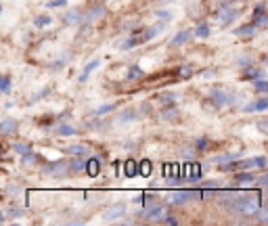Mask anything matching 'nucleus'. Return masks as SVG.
Segmentation results:
<instances>
[{"label":"nucleus","mask_w":268,"mask_h":226,"mask_svg":"<svg viewBox=\"0 0 268 226\" xmlns=\"http://www.w3.org/2000/svg\"><path fill=\"white\" fill-rule=\"evenodd\" d=\"M260 205H262L260 195H243V197L237 199L235 209L241 211V214H245V216H256L260 211Z\"/></svg>","instance_id":"1"},{"label":"nucleus","mask_w":268,"mask_h":226,"mask_svg":"<svg viewBox=\"0 0 268 226\" xmlns=\"http://www.w3.org/2000/svg\"><path fill=\"white\" fill-rule=\"evenodd\" d=\"M203 191H176L170 195V203L174 205H185L189 203L191 199H203Z\"/></svg>","instance_id":"2"},{"label":"nucleus","mask_w":268,"mask_h":226,"mask_svg":"<svg viewBox=\"0 0 268 226\" xmlns=\"http://www.w3.org/2000/svg\"><path fill=\"white\" fill-rule=\"evenodd\" d=\"M209 98H211V103H214L218 109L220 107H229V105H233L237 101V98L231 92H227V90H211L209 92Z\"/></svg>","instance_id":"3"},{"label":"nucleus","mask_w":268,"mask_h":226,"mask_svg":"<svg viewBox=\"0 0 268 226\" xmlns=\"http://www.w3.org/2000/svg\"><path fill=\"white\" fill-rule=\"evenodd\" d=\"M237 17H239V11H237L235 7H231V5L218 9V13H216V21H218L220 25H229V23H233Z\"/></svg>","instance_id":"4"},{"label":"nucleus","mask_w":268,"mask_h":226,"mask_svg":"<svg viewBox=\"0 0 268 226\" xmlns=\"http://www.w3.org/2000/svg\"><path fill=\"white\" fill-rule=\"evenodd\" d=\"M143 218L149 220V222H166L168 218V209L164 205H153V207H147L143 211Z\"/></svg>","instance_id":"5"},{"label":"nucleus","mask_w":268,"mask_h":226,"mask_svg":"<svg viewBox=\"0 0 268 226\" xmlns=\"http://www.w3.org/2000/svg\"><path fill=\"white\" fill-rule=\"evenodd\" d=\"M122 216H126V205L124 203H116V205H111L103 211V218L107 222H114V220H120Z\"/></svg>","instance_id":"6"},{"label":"nucleus","mask_w":268,"mask_h":226,"mask_svg":"<svg viewBox=\"0 0 268 226\" xmlns=\"http://www.w3.org/2000/svg\"><path fill=\"white\" fill-rule=\"evenodd\" d=\"M268 165V159L266 157H249V159H243L239 161L237 167L239 170H251V167H266Z\"/></svg>","instance_id":"7"},{"label":"nucleus","mask_w":268,"mask_h":226,"mask_svg":"<svg viewBox=\"0 0 268 226\" xmlns=\"http://www.w3.org/2000/svg\"><path fill=\"white\" fill-rule=\"evenodd\" d=\"M258 32V25L256 23H247V25H241V27H237V30L233 32L237 38H253Z\"/></svg>","instance_id":"8"},{"label":"nucleus","mask_w":268,"mask_h":226,"mask_svg":"<svg viewBox=\"0 0 268 226\" xmlns=\"http://www.w3.org/2000/svg\"><path fill=\"white\" fill-rule=\"evenodd\" d=\"M245 113H256V111H268V96L266 98H258V101H251L243 107Z\"/></svg>","instance_id":"9"},{"label":"nucleus","mask_w":268,"mask_h":226,"mask_svg":"<svg viewBox=\"0 0 268 226\" xmlns=\"http://www.w3.org/2000/svg\"><path fill=\"white\" fill-rule=\"evenodd\" d=\"M193 36H195V34H193V30H182V32H178V34L172 38L170 46H182V44H187V42H189Z\"/></svg>","instance_id":"10"},{"label":"nucleus","mask_w":268,"mask_h":226,"mask_svg":"<svg viewBox=\"0 0 268 226\" xmlns=\"http://www.w3.org/2000/svg\"><path fill=\"white\" fill-rule=\"evenodd\" d=\"M105 15V9L103 7H92L88 13H84V23H94Z\"/></svg>","instance_id":"11"},{"label":"nucleus","mask_w":268,"mask_h":226,"mask_svg":"<svg viewBox=\"0 0 268 226\" xmlns=\"http://www.w3.org/2000/svg\"><path fill=\"white\" fill-rule=\"evenodd\" d=\"M44 172H46V174H50V176H61V174H65V172H67V163H63V161L48 163V165L44 167Z\"/></svg>","instance_id":"12"},{"label":"nucleus","mask_w":268,"mask_h":226,"mask_svg":"<svg viewBox=\"0 0 268 226\" xmlns=\"http://www.w3.org/2000/svg\"><path fill=\"white\" fill-rule=\"evenodd\" d=\"M98 65H101V59H92L90 63H86V67L82 69V74H80L78 82H86V80H88V76L94 72V69H98Z\"/></svg>","instance_id":"13"},{"label":"nucleus","mask_w":268,"mask_h":226,"mask_svg":"<svg viewBox=\"0 0 268 226\" xmlns=\"http://www.w3.org/2000/svg\"><path fill=\"white\" fill-rule=\"evenodd\" d=\"M67 153L76 155V157H90V155H92V149L86 147V145H74V147H67Z\"/></svg>","instance_id":"14"},{"label":"nucleus","mask_w":268,"mask_h":226,"mask_svg":"<svg viewBox=\"0 0 268 226\" xmlns=\"http://www.w3.org/2000/svg\"><path fill=\"white\" fill-rule=\"evenodd\" d=\"M124 176L126 178H134V176H140V170H138V163L134 159H128L124 163Z\"/></svg>","instance_id":"15"},{"label":"nucleus","mask_w":268,"mask_h":226,"mask_svg":"<svg viewBox=\"0 0 268 226\" xmlns=\"http://www.w3.org/2000/svg\"><path fill=\"white\" fill-rule=\"evenodd\" d=\"M0 132H3V134H13V132H17V122L11 120V118L3 120V124H0Z\"/></svg>","instance_id":"16"},{"label":"nucleus","mask_w":268,"mask_h":226,"mask_svg":"<svg viewBox=\"0 0 268 226\" xmlns=\"http://www.w3.org/2000/svg\"><path fill=\"white\" fill-rule=\"evenodd\" d=\"M55 134H57V136H76V134H78V130L74 128V126L61 124V126H57V128H55Z\"/></svg>","instance_id":"17"},{"label":"nucleus","mask_w":268,"mask_h":226,"mask_svg":"<svg viewBox=\"0 0 268 226\" xmlns=\"http://www.w3.org/2000/svg\"><path fill=\"white\" fill-rule=\"evenodd\" d=\"M98 172H101V161H98L96 157H90L88 165H86V174L94 178V176H98Z\"/></svg>","instance_id":"18"},{"label":"nucleus","mask_w":268,"mask_h":226,"mask_svg":"<svg viewBox=\"0 0 268 226\" xmlns=\"http://www.w3.org/2000/svg\"><path fill=\"white\" fill-rule=\"evenodd\" d=\"M63 21H65L67 25H74V23H80V21H84V15H82L80 11H76V9H74V11H69L67 15L63 17Z\"/></svg>","instance_id":"19"},{"label":"nucleus","mask_w":268,"mask_h":226,"mask_svg":"<svg viewBox=\"0 0 268 226\" xmlns=\"http://www.w3.org/2000/svg\"><path fill=\"white\" fill-rule=\"evenodd\" d=\"M235 182H241V185H253V182H258L253 178L251 172H237L235 174Z\"/></svg>","instance_id":"20"},{"label":"nucleus","mask_w":268,"mask_h":226,"mask_svg":"<svg viewBox=\"0 0 268 226\" xmlns=\"http://www.w3.org/2000/svg\"><path fill=\"white\" fill-rule=\"evenodd\" d=\"M193 34H195V38H201V40H205V38H209L211 36V32H209V25L207 23H199L193 30Z\"/></svg>","instance_id":"21"},{"label":"nucleus","mask_w":268,"mask_h":226,"mask_svg":"<svg viewBox=\"0 0 268 226\" xmlns=\"http://www.w3.org/2000/svg\"><path fill=\"white\" fill-rule=\"evenodd\" d=\"M50 23H52L50 15H38V17H34V27H38V30H42V27H48Z\"/></svg>","instance_id":"22"},{"label":"nucleus","mask_w":268,"mask_h":226,"mask_svg":"<svg viewBox=\"0 0 268 226\" xmlns=\"http://www.w3.org/2000/svg\"><path fill=\"white\" fill-rule=\"evenodd\" d=\"M138 170H140V176H143V178H149V176L153 174V163H151L149 159H145V161L138 163Z\"/></svg>","instance_id":"23"},{"label":"nucleus","mask_w":268,"mask_h":226,"mask_svg":"<svg viewBox=\"0 0 268 226\" xmlns=\"http://www.w3.org/2000/svg\"><path fill=\"white\" fill-rule=\"evenodd\" d=\"M136 118H138L136 109H126L124 113H120V116H118V122H132V120H136Z\"/></svg>","instance_id":"24"},{"label":"nucleus","mask_w":268,"mask_h":226,"mask_svg":"<svg viewBox=\"0 0 268 226\" xmlns=\"http://www.w3.org/2000/svg\"><path fill=\"white\" fill-rule=\"evenodd\" d=\"M116 109V105L114 103H109V105H101V107H96L94 111H92V116H96V118H101V116H105V113H109V111H114Z\"/></svg>","instance_id":"25"},{"label":"nucleus","mask_w":268,"mask_h":226,"mask_svg":"<svg viewBox=\"0 0 268 226\" xmlns=\"http://www.w3.org/2000/svg\"><path fill=\"white\" fill-rule=\"evenodd\" d=\"M143 76H145V72H143V69L134 65V67H130V69H128V76H126V78H128V80H140Z\"/></svg>","instance_id":"26"},{"label":"nucleus","mask_w":268,"mask_h":226,"mask_svg":"<svg viewBox=\"0 0 268 226\" xmlns=\"http://www.w3.org/2000/svg\"><path fill=\"white\" fill-rule=\"evenodd\" d=\"M69 165H72V170H76V172H82V170H84V172H86V165H88V161H84V157H78V159H74V161L69 163Z\"/></svg>","instance_id":"27"},{"label":"nucleus","mask_w":268,"mask_h":226,"mask_svg":"<svg viewBox=\"0 0 268 226\" xmlns=\"http://www.w3.org/2000/svg\"><path fill=\"white\" fill-rule=\"evenodd\" d=\"M155 15H157V19H162V21H168V23H170L172 19H174V13L172 11H155Z\"/></svg>","instance_id":"28"},{"label":"nucleus","mask_w":268,"mask_h":226,"mask_svg":"<svg viewBox=\"0 0 268 226\" xmlns=\"http://www.w3.org/2000/svg\"><path fill=\"white\" fill-rule=\"evenodd\" d=\"M235 159H237V155H233V153H229V155H220V157H214V161H216L218 165L231 163V161H235Z\"/></svg>","instance_id":"29"},{"label":"nucleus","mask_w":268,"mask_h":226,"mask_svg":"<svg viewBox=\"0 0 268 226\" xmlns=\"http://www.w3.org/2000/svg\"><path fill=\"white\" fill-rule=\"evenodd\" d=\"M36 161H38V155L32 153V151H30V153H25V155H23V159H21L23 165H34Z\"/></svg>","instance_id":"30"},{"label":"nucleus","mask_w":268,"mask_h":226,"mask_svg":"<svg viewBox=\"0 0 268 226\" xmlns=\"http://www.w3.org/2000/svg\"><path fill=\"white\" fill-rule=\"evenodd\" d=\"M243 76H245V78H251V80H262V74L258 72L256 67H247Z\"/></svg>","instance_id":"31"},{"label":"nucleus","mask_w":268,"mask_h":226,"mask_svg":"<svg viewBox=\"0 0 268 226\" xmlns=\"http://www.w3.org/2000/svg\"><path fill=\"white\" fill-rule=\"evenodd\" d=\"M0 90H3V94L11 92V78L9 76H3V80H0Z\"/></svg>","instance_id":"32"},{"label":"nucleus","mask_w":268,"mask_h":226,"mask_svg":"<svg viewBox=\"0 0 268 226\" xmlns=\"http://www.w3.org/2000/svg\"><path fill=\"white\" fill-rule=\"evenodd\" d=\"M178 76H180V78H191V76H193V65H189V63L182 65V67L178 69Z\"/></svg>","instance_id":"33"},{"label":"nucleus","mask_w":268,"mask_h":226,"mask_svg":"<svg viewBox=\"0 0 268 226\" xmlns=\"http://www.w3.org/2000/svg\"><path fill=\"white\" fill-rule=\"evenodd\" d=\"M253 88H256L258 92H268V82H264V80H253Z\"/></svg>","instance_id":"34"},{"label":"nucleus","mask_w":268,"mask_h":226,"mask_svg":"<svg viewBox=\"0 0 268 226\" xmlns=\"http://www.w3.org/2000/svg\"><path fill=\"white\" fill-rule=\"evenodd\" d=\"M264 15H266V7H264V5H258L256 9H253V19H256V21L262 19Z\"/></svg>","instance_id":"35"},{"label":"nucleus","mask_w":268,"mask_h":226,"mask_svg":"<svg viewBox=\"0 0 268 226\" xmlns=\"http://www.w3.org/2000/svg\"><path fill=\"white\" fill-rule=\"evenodd\" d=\"M13 149H15V153H19V155H25V153H30V151H32L30 145H25V143H17Z\"/></svg>","instance_id":"36"},{"label":"nucleus","mask_w":268,"mask_h":226,"mask_svg":"<svg viewBox=\"0 0 268 226\" xmlns=\"http://www.w3.org/2000/svg\"><path fill=\"white\" fill-rule=\"evenodd\" d=\"M67 5V0H48L46 7L48 9H59V7H65Z\"/></svg>","instance_id":"37"},{"label":"nucleus","mask_w":268,"mask_h":226,"mask_svg":"<svg viewBox=\"0 0 268 226\" xmlns=\"http://www.w3.org/2000/svg\"><path fill=\"white\" fill-rule=\"evenodd\" d=\"M256 216H258V220H260L262 224H268V209H260Z\"/></svg>","instance_id":"38"},{"label":"nucleus","mask_w":268,"mask_h":226,"mask_svg":"<svg viewBox=\"0 0 268 226\" xmlns=\"http://www.w3.org/2000/svg\"><path fill=\"white\" fill-rule=\"evenodd\" d=\"M176 116H178L176 109H166V111H164V120H174Z\"/></svg>","instance_id":"39"},{"label":"nucleus","mask_w":268,"mask_h":226,"mask_svg":"<svg viewBox=\"0 0 268 226\" xmlns=\"http://www.w3.org/2000/svg\"><path fill=\"white\" fill-rule=\"evenodd\" d=\"M256 25H258V27H268V15H264L262 19H258Z\"/></svg>","instance_id":"40"},{"label":"nucleus","mask_w":268,"mask_h":226,"mask_svg":"<svg viewBox=\"0 0 268 226\" xmlns=\"http://www.w3.org/2000/svg\"><path fill=\"white\" fill-rule=\"evenodd\" d=\"M258 130H262L264 134H268V122H258Z\"/></svg>","instance_id":"41"},{"label":"nucleus","mask_w":268,"mask_h":226,"mask_svg":"<svg viewBox=\"0 0 268 226\" xmlns=\"http://www.w3.org/2000/svg\"><path fill=\"white\" fill-rule=\"evenodd\" d=\"M174 96L172 94H162V103H172Z\"/></svg>","instance_id":"42"},{"label":"nucleus","mask_w":268,"mask_h":226,"mask_svg":"<svg viewBox=\"0 0 268 226\" xmlns=\"http://www.w3.org/2000/svg\"><path fill=\"white\" fill-rule=\"evenodd\" d=\"M258 182H260L262 187H268V172H266V174H264V176H262V178H260Z\"/></svg>","instance_id":"43"},{"label":"nucleus","mask_w":268,"mask_h":226,"mask_svg":"<svg viewBox=\"0 0 268 226\" xmlns=\"http://www.w3.org/2000/svg\"><path fill=\"white\" fill-rule=\"evenodd\" d=\"M207 145V140L205 138H199V140H197V149H203Z\"/></svg>","instance_id":"44"},{"label":"nucleus","mask_w":268,"mask_h":226,"mask_svg":"<svg viewBox=\"0 0 268 226\" xmlns=\"http://www.w3.org/2000/svg\"><path fill=\"white\" fill-rule=\"evenodd\" d=\"M166 224H178L174 218H166Z\"/></svg>","instance_id":"45"}]
</instances>
